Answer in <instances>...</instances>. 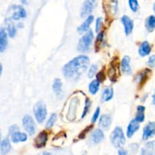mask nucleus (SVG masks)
Segmentation results:
<instances>
[{
	"instance_id": "nucleus-1",
	"label": "nucleus",
	"mask_w": 155,
	"mask_h": 155,
	"mask_svg": "<svg viewBox=\"0 0 155 155\" xmlns=\"http://www.w3.org/2000/svg\"><path fill=\"white\" fill-rule=\"evenodd\" d=\"M89 64V58L85 54L77 56L64 66L63 74L68 80L76 81L86 71Z\"/></svg>"
},
{
	"instance_id": "nucleus-2",
	"label": "nucleus",
	"mask_w": 155,
	"mask_h": 155,
	"mask_svg": "<svg viewBox=\"0 0 155 155\" xmlns=\"http://www.w3.org/2000/svg\"><path fill=\"white\" fill-rule=\"evenodd\" d=\"M110 142L117 148H122L126 143V138L122 128L117 127L110 134Z\"/></svg>"
},
{
	"instance_id": "nucleus-3",
	"label": "nucleus",
	"mask_w": 155,
	"mask_h": 155,
	"mask_svg": "<svg viewBox=\"0 0 155 155\" xmlns=\"http://www.w3.org/2000/svg\"><path fill=\"white\" fill-rule=\"evenodd\" d=\"M94 34L91 30L86 32L79 40L77 45V50L80 52H87L90 49L91 44L93 40Z\"/></svg>"
},
{
	"instance_id": "nucleus-4",
	"label": "nucleus",
	"mask_w": 155,
	"mask_h": 155,
	"mask_svg": "<svg viewBox=\"0 0 155 155\" xmlns=\"http://www.w3.org/2000/svg\"><path fill=\"white\" fill-rule=\"evenodd\" d=\"M33 113H34L36 121L39 124H42L44 122L47 116V109L43 101H38L35 104L34 108H33Z\"/></svg>"
},
{
	"instance_id": "nucleus-5",
	"label": "nucleus",
	"mask_w": 155,
	"mask_h": 155,
	"mask_svg": "<svg viewBox=\"0 0 155 155\" xmlns=\"http://www.w3.org/2000/svg\"><path fill=\"white\" fill-rule=\"evenodd\" d=\"M22 124L24 130H26L27 133H28L30 136H33V135L35 134V132H36V124H35L34 120H33L31 116L25 115L23 117Z\"/></svg>"
},
{
	"instance_id": "nucleus-6",
	"label": "nucleus",
	"mask_w": 155,
	"mask_h": 155,
	"mask_svg": "<svg viewBox=\"0 0 155 155\" xmlns=\"http://www.w3.org/2000/svg\"><path fill=\"white\" fill-rule=\"evenodd\" d=\"M95 6H96V1L95 0H86L83 2L81 8L80 15H81L82 18H86V17L89 16Z\"/></svg>"
},
{
	"instance_id": "nucleus-7",
	"label": "nucleus",
	"mask_w": 155,
	"mask_h": 155,
	"mask_svg": "<svg viewBox=\"0 0 155 155\" xmlns=\"http://www.w3.org/2000/svg\"><path fill=\"white\" fill-rule=\"evenodd\" d=\"M155 136V122L151 121L145 125L142 133V140L146 141Z\"/></svg>"
},
{
	"instance_id": "nucleus-8",
	"label": "nucleus",
	"mask_w": 155,
	"mask_h": 155,
	"mask_svg": "<svg viewBox=\"0 0 155 155\" xmlns=\"http://www.w3.org/2000/svg\"><path fill=\"white\" fill-rule=\"evenodd\" d=\"M11 9L13 11V14L12 15V19L15 21L21 19V18H25L27 17V12L24 8V7L21 5H12Z\"/></svg>"
},
{
	"instance_id": "nucleus-9",
	"label": "nucleus",
	"mask_w": 155,
	"mask_h": 155,
	"mask_svg": "<svg viewBox=\"0 0 155 155\" xmlns=\"http://www.w3.org/2000/svg\"><path fill=\"white\" fill-rule=\"evenodd\" d=\"M121 21L124 27V33H125L126 36H130L134 28V22L127 15H124L121 18Z\"/></svg>"
},
{
	"instance_id": "nucleus-10",
	"label": "nucleus",
	"mask_w": 155,
	"mask_h": 155,
	"mask_svg": "<svg viewBox=\"0 0 155 155\" xmlns=\"http://www.w3.org/2000/svg\"><path fill=\"white\" fill-rule=\"evenodd\" d=\"M48 133L45 131H42L36 136L34 140V145L37 148H42L45 146L48 142Z\"/></svg>"
},
{
	"instance_id": "nucleus-11",
	"label": "nucleus",
	"mask_w": 155,
	"mask_h": 155,
	"mask_svg": "<svg viewBox=\"0 0 155 155\" xmlns=\"http://www.w3.org/2000/svg\"><path fill=\"white\" fill-rule=\"evenodd\" d=\"M130 57L128 55H125L123 59L121 60V70H122L123 73L127 75H130L132 74V68L130 66Z\"/></svg>"
},
{
	"instance_id": "nucleus-12",
	"label": "nucleus",
	"mask_w": 155,
	"mask_h": 155,
	"mask_svg": "<svg viewBox=\"0 0 155 155\" xmlns=\"http://www.w3.org/2000/svg\"><path fill=\"white\" fill-rule=\"evenodd\" d=\"M112 123V117L109 114H103L102 116L100 117L99 122H98V125L101 129L104 130H107L110 128V125Z\"/></svg>"
},
{
	"instance_id": "nucleus-13",
	"label": "nucleus",
	"mask_w": 155,
	"mask_h": 155,
	"mask_svg": "<svg viewBox=\"0 0 155 155\" xmlns=\"http://www.w3.org/2000/svg\"><path fill=\"white\" fill-rule=\"evenodd\" d=\"M139 123H138L136 120H133L130 121V123L129 124L128 127H127V136L128 138H132L134 136L135 133L139 130Z\"/></svg>"
},
{
	"instance_id": "nucleus-14",
	"label": "nucleus",
	"mask_w": 155,
	"mask_h": 155,
	"mask_svg": "<svg viewBox=\"0 0 155 155\" xmlns=\"http://www.w3.org/2000/svg\"><path fill=\"white\" fill-rule=\"evenodd\" d=\"M140 155H155V141L147 142L141 150Z\"/></svg>"
},
{
	"instance_id": "nucleus-15",
	"label": "nucleus",
	"mask_w": 155,
	"mask_h": 155,
	"mask_svg": "<svg viewBox=\"0 0 155 155\" xmlns=\"http://www.w3.org/2000/svg\"><path fill=\"white\" fill-rule=\"evenodd\" d=\"M94 21V16L93 15H89L87 17V18L86 19V21L80 26V27L77 28V31L79 32V33L82 34V33H86L87 31L89 30V27H90L91 24Z\"/></svg>"
},
{
	"instance_id": "nucleus-16",
	"label": "nucleus",
	"mask_w": 155,
	"mask_h": 155,
	"mask_svg": "<svg viewBox=\"0 0 155 155\" xmlns=\"http://www.w3.org/2000/svg\"><path fill=\"white\" fill-rule=\"evenodd\" d=\"M8 46V34L5 28H0V52H3Z\"/></svg>"
},
{
	"instance_id": "nucleus-17",
	"label": "nucleus",
	"mask_w": 155,
	"mask_h": 155,
	"mask_svg": "<svg viewBox=\"0 0 155 155\" xmlns=\"http://www.w3.org/2000/svg\"><path fill=\"white\" fill-rule=\"evenodd\" d=\"M151 51V46L148 41H144L141 43L139 48V54L142 57L149 55Z\"/></svg>"
},
{
	"instance_id": "nucleus-18",
	"label": "nucleus",
	"mask_w": 155,
	"mask_h": 155,
	"mask_svg": "<svg viewBox=\"0 0 155 155\" xmlns=\"http://www.w3.org/2000/svg\"><path fill=\"white\" fill-rule=\"evenodd\" d=\"M53 92L58 98H62L63 96V90H62V82L60 79L55 78L52 85Z\"/></svg>"
},
{
	"instance_id": "nucleus-19",
	"label": "nucleus",
	"mask_w": 155,
	"mask_h": 155,
	"mask_svg": "<svg viewBox=\"0 0 155 155\" xmlns=\"http://www.w3.org/2000/svg\"><path fill=\"white\" fill-rule=\"evenodd\" d=\"M104 139V134L102 130H100V129L95 130L91 135V140H92V143L95 144V145L100 143Z\"/></svg>"
},
{
	"instance_id": "nucleus-20",
	"label": "nucleus",
	"mask_w": 155,
	"mask_h": 155,
	"mask_svg": "<svg viewBox=\"0 0 155 155\" xmlns=\"http://www.w3.org/2000/svg\"><path fill=\"white\" fill-rule=\"evenodd\" d=\"M151 72V71L150 70L145 69V71H141L140 73H139L136 77V80L138 84L140 85V86L144 85V83H145L146 80L148 79V75Z\"/></svg>"
},
{
	"instance_id": "nucleus-21",
	"label": "nucleus",
	"mask_w": 155,
	"mask_h": 155,
	"mask_svg": "<svg viewBox=\"0 0 155 155\" xmlns=\"http://www.w3.org/2000/svg\"><path fill=\"white\" fill-rule=\"evenodd\" d=\"M11 138H12V141L14 143L24 142L27 140V135L24 133L18 131L11 135Z\"/></svg>"
},
{
	"instance_id": "nucleus-22",
	"label": "nucleus",
	"mask_w": 155,
	"mask_h": 155,
	"mask_svg": "<svg viewBox=\"0 0 155 155\" xmlns=\"http://www.w3.org/2000/svg\"><path fill=\"white\" fill-rule=\"evenodd\" d=\"M114 96V89L113 88L108 86L106 87L105 89L103 90L102 95H101V101L103 102H106L113 98Z\"/></svg>"
},
{
	"instance_id": "nucleus-23",
	"label": "nucleus",
	"mask_w": 155,
	"mask_h": 155,
	"mask_svg": "<svg viewBox=\"0 0 155 155\" xmlns=\"http://www.w3.org/2000/svg\"><path fill=\"white\" fill-rule=\"evenodd\" d=\"M11 149H12V145H11L10 141L8 139H5L2 142L1 145H0V151H1L2 155H6L10 152Z\"/></svg>"
},
{
	"instance_id": "nucleus-24",
	"label": "nucleus",
	"mask_w": 155,
	"mask_h": 155,
	"mask_svg": "<svg viewBox=\"0 0 155 155\" xmlns=\"http://www.w3.org/2000/svg\"><path fill=\"white\" fill-rule=\"evenodd\" d=\"M145 107L142 105H139L137 107V112H136V120L138 123H142L145 120Z\"/></svg>"
},
{
	"instance_id": "nucleus-25",
	"label": "nucleus",
	"mask_w": 155,
	"mask_h": 155,
	"mask_svg": "<svg viewBox=\"0 0 155 155\" xmlns=\"http://www.w3.org/2000/svg\"><path fill=\"white\" fill-rule=\"evenodd\" d=\"M145 27L148 32H153L155 30V16L150 15L145 21Z\"/></svg>"
},
{
	"instance_id": "nucleus-26",
	"label": "nucleus",
	"mask_w": 155,
	"mask_h": 155,
	"mask_svg": "<svg viewBox=\"0 0 155 155\" xmlns=\"http://www.w3.org/2000/svg\"><path fill=\"white\" fill-rule=\"evenodd\" d=\"M100 87V82L97 79L92 80L89 85V92L92 95H95L99 90Z\"/></svg>"
},
{
	"instance_id": "nucleus-27",
	"label": "nucleus",
	"mask_w": 155,
	"mask_h": 155,
	"mask_svg": "<svg viewBox=\"0 0 155 155\" xmlns=\"http://www.w3.org/2000/svg\"><path fill=\"white\" fill-rule=\"evenodd\" d=\"M7 30H8V36L11 38H14L17 34V29L15 27V26L14 25L13 23L11 21H8L7 20Z\"/></svg>"
},
{
	"instance_id": "nucleus-28",
	"label": "nucleus",
	"mask_w": 155,
	"mask_h": 155,
	"mask_svg": "<svg viewBox=\"0 0 155 155\" xmlns=\"http://www.w3.org/2000/svg\"><path fill=\"white\" fill-rule=\"evenodd\" d=\"M103 39H104V33L103 32H101L98 34L96 38V40H95V51H99L100 48H101V43L103 42Z\"/></svg>"
},
{
	"instance_id": "nucleus-29",
	"label": "nucleus",
	"mask_w": 155,
	"mask_h": 155,
	"mask_svg": "<svg viewBox=\"0 0 155 155\" xmlns=\"http://www.w3.org/2000/svg\"><path fill=\"white\" fill-rule=\"evenodd\" d=\"M91 105H92V102H91V100L89 98H86V101H85V106L84 109H83V114H82V118H84L86 116L88 113L89 111V109H90Z\"/></svg>"
},
{
	"instance_id": "nucleus-30",
	"label": "nucleus",
	"mask_w": 155,
	"mask_h": 155,
	"mask_svg": "<svg viewBox=\"0 0 155 155\" xmlns=\"http://www.w3.org/2000/svg\"><path fill=\"white\" fill-rule=\"evenodd\" d=\"M56 120H57V115H56L55 114H52L49 117V118L48 119V120H47L46 125H45L46 129H51V127L54 126Z\"/></svg>"
},
{
	"instance_id": "nucleus-31",
	"label": "nucleus",
	"mask_w": 155,
	"mask_h": 155,
	"mask_svg": "<svg viewBox=\"0 0 155 155\" xmlns=\"http://www.w3.org/2000/svg\"><path fill=\"white\" fill-rule=\"evenodd\" d=\"M97 71H98V66L96 64H92L89 68V72H88V77L89 79L93 78L97 74Z\"/></svg>"
},
{
	"instance_id": "nucleus-32",
	"label": "nucleus",
	"mask_w": 155,
	"mask_h": 155,
	"mask_svg": "<svg viewBox=\"0 0 155 155\" xmlns=\"http://www.w3.org/2000/svg\"><path fill=\"white\" fill-rule=\"evenodd\" d=\"M129 5H130V9L133 12H136L139 10V2L138 0H129Z\"/></svg>"
},
{
	"instance_id": "nucleus-33",
	"label": "nucleus",
	"mask_w": 155,
	"mask_h": 155,
	"mask_svg": "<svg viewBox=\"0 0 155 155\" xmlns=\"http://www.w3.org/2000/svg\"><path fill=\"white\" fill-rule=\"evenodd\" d=\"M101 27H102V18H98L96 20V22H95V32L99 33Z\"/></svg>"
},
{
	"instance_id": "nucleus-34",
	"label": "nucleus",
	"mask_w": 155,
	"mask_h": 155,
	"mask_svg": "<svg viewBox=\"0 0 155 155\" xmlns=\"http://www.w3.org/2000/svg\"><path fill=\"white\" fill-rule=\"evenodd\" d=\"M99 114H100V107H98L96 108V110H95V112H94V114L92 117V124H94V123L96 122L97 120H98V117H99Z\"/></svg>"
},
{
	"instance_id": "nucleus-35",
	"label": "nucleus",
	"mask_w": 155,
	"mask_h": 155,
	"mask_svg": "<svg viewBox=\"0 0 155 155\" xmlns=\"http://www.w3.org/2000/svg\"><path fill=\"white\" fill-rule=\"evenodd\" d=\"M148 65L150 68H155V54L150 56L148 61Z\"/></svg>"
},
{
	"instance_id": "nucleus-36",
	"label": "nucleus",
	"mask_w": 155,
	"mask_h": 155,
	"mask_svg": "<svg viewBox=\"0 0 155 155\" xmlns=\"http://www.w3.org/2000/svg\"><path fill=\"white\" fill-rule=\"evenodd\" d=\"M96 79L100 82V83H101V82H103L105 80V76H104L103 71H100V72H98V74H96Z\"/></svg>"
},
{
	"instance_id": "nucleus-37",
	"label": "nucleus",
	"mask_w": 155,
	"mask_h": 155,
	"mask_svg": "<svg viewBox=\"0 0 155 155\" xmlns=\"http://www.w3.org/2000/svg\"><path fill=\"white\" fill-rule=\"evenodd\" d=\"M19 131V127L18 125H12L11 126L10 128H9V135H12L13 133H16V132Z\"/></svg>"
},
{
	"instance_id": "nucleus-38",
	"label": "nucleus",
	"mask_w": 155,
	"mask_h": 155,
	"mask_svg": "<svg viewBox=\"0 0 155 155\" xmlns=\"http://www.w3.org/2000/svg\"><path fill=\"white\" fill-rule=\"evenodd\" d=\"M118 154L119 155H129L128 151L127 150L124 149V148H120L119 151H118Z\"/></svg>"
},
{
	"instance_id": "nucleus-39",
	"label": "nucleus",
	"mask_w": 155,
	"mask_h": 155,
	"mask_svg": "<svg viewBox=\"0 0 155 155\" xmlns=\"http://www.w3.org/2000/svg\"><path fill=\"white\" fill-rule=\"evenodd\" d=\"M152 102H153V104H155V92L152 95Z\"/></svg>"
},
{
	"instance_id": "nucleus-40",
	"label": "nucleus",
	"mask_w": 155,
	"mask_h": 155,
	"mask_svg": "<svg viewBox=\"0 0 155 155\" xmlns=\"http://www.w3.org/2000/svg\"><path fill=\"white\" fill-rule=\"evenodd\" d=\"M2 72V64H0V77H1Z\"/></svg>"
},
{
	"instance_id": "nucleus-41",
	"label": "nucleus",
	"mask_w": 155,
	"mask_h": 155,
	"mask_svg": "<svg viewBox=\"0 0 155 155\" xmlns=\"http://www.w3.org/2000/svg\"><path fill=\"white\" fill-rule=\"evenodd\" d=\"M21 2L23 4H27V0H21Z\"/></svg>"
},
{
	"instance_id": "nucleus-42",
	"label": "nucleus",
	"mask_w": 155,
	"mask_h": 155,
	"mask_svg": "<svg viewBox=\"0 0 155 155\" xmlns=\"http://www.w3.org/2000/svg\"><path fill=\"white\" fill-rule=\"evenodd\" d=\"M42 155H52V154H51V153H49V152H43Z\"/></svg>"
},
{
	"instance_id": "nucleus-43",
	"label": "nucleus",
	"mask_w": 155,
	"mask_h": 155,
	"mask_svg": "<svg viewBox=\"0 0 155 155\" xmlns=\"http://www.w3.org/2000/svg\"><path fill=\"white\" fill-rule=\"evenodd\" d=\"M1 139H2V133H1V130H0V145H1Z\"/></svg>"
},
{
	"instance_id": "nucleus-44",
	"label": "nucleus",
	"mask_w": 155,
	"mask_h": 155,
	"mask_svg": "<svg viewBox=\"0 0 155 155\" xmlns=\"http://www.w3.org/2000/svg\"><path fill=\"white\" fill-rule=\"evenodd\" d=\"M153 10H154V14H155V2L154 3V5H153Z\"/></svg>"
},
{
	"instance_id": "nucleus-45",
	"label": "nucleus",
	"mask_w": 155,
	"mask_h": 155,
	"mask_svg": "<svg viewBox=\"0 0 155 155\" xmlns=\"http://www.w3.org/2000/svg\"><path fill=\"white\" fill-rule=\"evenodd\" d=\"M18 27H23V25L21 24V23H20V24H18Z\"/></svg>"
}]
</instances>
